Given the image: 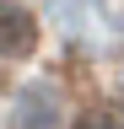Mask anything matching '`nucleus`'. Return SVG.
Segmentation results:
<instances>
[{
  "label": "nucleus",
  "instance_id": "nucleus-4",
  "mask_svg": "<svg viewBox=\"0 0 124 129\" xmlns=\"http://www.w3.org/2000/svg\"><path fill=\"white\" fill-rule=\"evenodd\" d=\"M119 124H124V91H119Z\"/></svg>",
  "mask_w": 124,
  "mask_h": 129
},
{
  "label": "nucleus",
  "instance_id": "nucleus-2",
  "mask_svg": "<svg viewBox=\"0 0 124 129\" xmlns=\"http://www.w3.org/2000/svg\"><path fill=\"white\" fill-rule=\"evenodd\" d=\"M38 48V16L16 6V0H0V54L6 59H22Z\"/></svg>",
  "mask_w": 124,
  "mask_h": 129
},
{
  "label": "nucleus",
  "instance_id": "nucleus-3",
  "mask_svg": "<svg viewBox=\"0 0 124 129\" xmlns=\"http://www.w3.org/2000/svg\"><path fill=\"white\" fill-rule=\"evenodd\" d=\"M76 129H119V118H108V113H86V118H76Z\"/></svg>",
  "mask_w": 124,
  "mask_h": 129
},
{
  "label": "nucleus",
  "instance_id": "nucleus-1",
  "mask_svg": "<svg viewBox=\"0 0 124 129\" xmlns=\"http://www.w3.org/2000/svg\"><path fill=\"white\" fill-rule=\"evenodd\" d=\"M65 118V102L49 81H33V86L16 91V108H11V129H59Z\"/></svg>",
  "mask_w": 124,
  "mask_h": 129
}]
</instances>
